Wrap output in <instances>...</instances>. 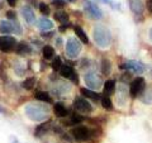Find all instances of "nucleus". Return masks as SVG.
<instances>
[{
  "instance_id": "nucleus-4",
  "label": "nucleus",
  "mask_w": 152,
  "mask_h": 143,
  "mask_svg": "<svg viewBox=\"0 0 152 143\" xmlns=\"http://www.w3.org/2000/svg\"><path fill=\"white\" fill-rule=\"evenodd\" d=\"M81 52V42L75 37H70L66 42V56L69 58H76Z\"/></svg>"
},
{
  "instance_id": "nucleus-44",
  "label": "nucleus",
  "mask_w": 152,
  "mask_h": 143,
  "mask_svg": "<svg viewBox=\"0 0 152 143\" xmlns=\"http://www.w3.org/2000/svg\"><path fill=\"white\" fill-rule=\"evenodd\" d=\"M66 1H69V3H75L76 0H66Z\"/></svg>"
},
{
  "instance_id": "nucleus-43",
  "label": "nucleus",
  "mask_w": 152,
  "mask_h": 143,
  "mask_svg": "<svg viewBox=\"0 0 152 143\" xmlns=\"http://www.w3.org/2000/svg\"><path fill=\"white\" fill-rule=\"evenodd\" d=\"M150 39H151V41H152V29H151V31H150Z\"/></svg>"
},
{
  "instance_id": "nucleus-19",
  "label": "nucleus",
  "mask_w": 152,
  "mask_h": 143,
  "mask_svg": "<svg viewBox=\"0 0 152 143\" xmlns=\"http://www.w3.org/2000/svg\"><path fill=\"white\" fill-rule=\"evenodd\" d=\"M53 113H55V115L58 118H65V117H67V114H69L67 108L65 107L64 103H56L53 107Z\"/></svg>"
},
{
  "instance_id": "nucleus-21",
  "label": "nucleus",
  "mask_w": 152,
  "mask_h": 143,
  "mask_svg": "<svg viewBox=\"0 0 152 143\" xmlns=\"http://www.w3.org/2000/svg\"><path fill=\"white\" fill-rule=\"evenodd\" d=\"M33 96H34V99L39 100V101H42V103H47V104H51L52 103L51 95L48 93H46V91H41V90H38V91L34 93Z\"/></svg>"
},
{
  "instance_id": "nucleus-7",
  "label": "nucleus",
  "mask_w": 152,
  "mask_h": 143,
  "mask_svg": "<svg viewBox=\"0 0 152 143\" xmlns=\"http://www.w3.org/2000/svg\"><path fill=\"white\" fill-rule=\"evenodd\" d=\"M84 80H85V84L86 86L91 90H98L103 86V79L100 75H98L96 72H93L90 71L86 75L84 76Z\"/></svg>"
},
{
  "instance_id": "nucleus-13",
  "label": "nucleus",
  "mask_w": 152,
  "mask_h": 143,
  "mask_svg": "<svg viewBox=\"0 0 152 143\" xmlns=\"http://www.w3.org/2000/svg\"><path fill=\"white\" fill-rule=\"evenodd\" d=\"M128 4H129V9L132 10V13L137 17H141L145 12V4L142 0H128Z\"/></svg>"
},
{
  "instance_id": "nucleus-5",
  "label": "nucleus",
  "mask_w": 152,
  "mask_h": 143,
  "mask_svg": "<svg viewBox=\"0 0 152 143\" xmlns=\"http://www.w3.org/2000/svg\"><path fill=\"white\" fill-rule=\"evenodd\" d=\"M71 136H72L74 139L77 141V142H86V141H89L90 138H91L93 133L88 127L76 125V127L72 128V131H71Z\"/></svg>"
},
{
  "instance_id": "nucleus-15",
  "label": "nucleus",
  "mask_w": 152,
  "mask_h": 143,
  "mask_svg": "<svg viewBox=\"0 0 152 143\" xmlns=\"http://www.w3.org/2000/svg\"><path fill=\"white\" fill-rule=\"evenodd\" d=\"M71 90V85L67 82H64V81H56L55 86H53V91L55 95H64V94H69Z\"/></svg>"
},
{
  "instance_id": "nucleus-10",
  "label": "nucleus",
  "mask_w": 152,
  "mask_h": 143,
  "mask_svg": "<svg viewBox=\"0 0 152 143\" xmlns=\"http://www.w3.org/2000/svg\"><path fill=\"white\" fill-rule=\"evenodd\" d=\"M74 109L79 114H89L93 112V105L86 99L84 98H76L74 100Z\"/></svg>"
},
{
  "instance_id": "nucleus-40",
  "label": "nucleus",
  "mask_w": 152,
  "mask_h": 143,
  "mask_svg": "<svg viewBox=\"0 0 152 143\" xmlns=\"http://www.w3.org/2000/svg\"><path fill=\"white\" fill-rule=\"evenodd\" d=\"M26 1L29 3L32 7H37L38 5V0H26Z\"/></svg>"
},
{
  "instance_id": "nucleus-12",
  "label": "nucleus",
  "mask_w": 152,
  "mask_h": 143,
  "mask_svg": "<svg viewBox=\"0 0 152 143\" xmlns=\"http://www.w3.org/2000/svg\"><path fill=\"white\" fill-rule=\"evenodd\" d=\"M58 72H60V75L62 76V77L71 80V82L72 84H76V85L79 84V76H77V74H76V71L71 67V66H69V65L62 66Z\"/></svg>"
},
{
  "instance_id": "nucleus-26",
  "label": "nucleus",
  "mask_w": 152,
  "mask_h": 143,
  "mask_svg": "<svg viewBox=\"0 0 152 143\" xmlns=\"http://www.w3.org/2000/svg\"><path fill=\"white\" fill-rule=\"evenodd\" d=\"M114 91H115V81L114 80H107L105 82H104V94L109 96V95H112Z\"/></svg>"
},
{
  "instance_id": "nucleus-18",
  "label": "nucleus",
  "mask_w": 152,
  "mask_h": 143,
  "mask_svg": "<svg viewBox=\"0 0 152 143\" xmlns=\"http://www.w3.org/2000/svg\"><path fill=\"white\" fill-rule=\"evenodd\" d=\"M84 120V117L83 115H80L79 113H72L71 115L66 119V122L64 123L65 125H69V127H71V125H77L79 123H81Z\"/></svg>"
},
{
  "instance_id": "nucleus-9",
  "label": "nucleus",
  "mask_w": 152,
  "mask_h": 143,
  "mask_svg": "<svg viewBox=\"0 0 152 143\" xmlns=\"http://www.w3.org/2000/svg\"><path fill=\"white\" fill-rule=\"evenodd\" d=\"M146 88V80L143 77H137L131 82L129 88V94L132 98H137L143 93V90Z\"/></svg>"
},
{
  "instance_id": "nucleus-42",
  "label": "nucleus",
  "mask_w": 152,
  "mask_h": 143,
  "mask_svg": "<svg viewBox=\"0 0 152 143\" xmlns=\"http://www.w3.org/2000/svg\"><path fill=\"white\" fill-rule=\"evenodd\" d=\"M131 79V75H124L123 76V80H129Z\"/></svg>"
},
{
  "instance_id": "nucleus-22",
  "label": "nucleus",
  "mask_w": 152,
  "mask_h": 143,
  "mask_svg": "<svg viewBox=\"0 0 152 143\" xmlns=\"http://www.w3.org/2000/svg\"><path fill=\"white\" fill-rule=\"evenodd\" d=\"M80 93L83 94V96L89 98V99H91V100H95V101L100 99V95H99L96 91H94V90H91V89L81 88V89H80Z\"/></svg>"
},
{
  "instance_id": "nucleus-39",
  "label": "nucleus",
  "mask_w": 152,
  "mask_h": 143,
  "mask_svg": "<svg viewBox=\"0 0 152 143\" xmlns=\"http://www.w3.org/2000/svg\"><path fill=\"white\" fill-rule=\"evenodd\" d=\"M7 3H8L10 7H15L17 3H18V0H7Z\"/></svg>"
},
{
  "instance_id": "nucleus-38",
  "label": "nucleus",
  "mask_w": 152,
  "mask_h": 143,
  "mask_svg": "<svg viewBox=\"0 0 152 143\" xmlns=\"http://www.w3.org/2000/svg\"><path fill=\"white\" fill-rule=\"evenodd\" d=\"M69 27H70V23H67V24H61V27L58 28V29H60V32H65Z\"/></svg>"
},
{
  "instance_id": "nucleus-35",
  "label": "nucleus",
  "mask_w": 152,
  "mask_h": 143,
  "mask_svg": "<svg viewBox=\"0 0 152 143\" xmlns=\"http://www.w3.org/2000/svg\"><path fill=\"white\" fill-rule=\"evenodd\" d=\"M52 4H53L55 7H64L65 4H66V1L65 0H52Z\"/></svg>"
},
{
  "instance_id": "nucleus-20",
  "label": "nucleus",
  "mask_w": 152,
  "mask_h": 143,
  "mask_svg": "<svg viewBox=\"0 0 152 143\" xmlns=\"http://www.w3.org/2000/svg\"><path fill=\"white\" fill-rule=\"evenodd\" d=\"M37 27L39 28L41 31H50L53 28V23H52L50 19H47L46 17L43 18H41V19H38V22H37Z\"/></svg>"
},
{
  "instance_id": "nucleus-11",
  "label": "nucleus",
  "mask_w": 152,
  "mask_h": 143,
  "mask_svg": "<svg viewBox=\"0 0 152 143\" xmlns=\"http://www.w3.org/2000/svg\"><path fill=\"white\" fill-rule=\"evenodd\" d=\"M121 69L127 70V71H132V72H136V74H142V72H145L146 66L142 62H140V61L128 60L121 65Z\"/></svg>"
},
{
  "instance_id": "nucleus-30",
  "label": "nucleus",
  "mask_w": 152,
  "mask_h": 143,
  "mask_svg": "<svg viewBox=\"0 0 152 143\" xmlns=\"http://www.w3.org/2000/svg\"><path fill=\"white\" fill-rule=\"evenodd\" d=\"M34 84H36V79L34 77H28L22 82V86L26 90H32L34 88Z\"/></svg>"
},
{
  "instance_id": "nucleus-29",
  "label": "nucleus",
  "mask_w": 152,
  "mask_h": 143,
  "mask_svg": "<svg viewBox=\"0 0 152 143\" xmlns=\"http://www.w3.org/2000/svg\"><path fill=\"white\" fill-rule=\"evenodd\" d=\"M100 101H102V107L104 109H107V110H112L113 109V104H112V100L109 96H107V95H104V96L100 98Z\"/></svg>"
},
{
  "instance_id": "nucleus-41",
  "label": "nucleus",
  "mask_w": 152,
  "mask_h": 143,
  "mask_svg": "<svg viewBox=\"0 0 152 143\" xmlns=\"http://www.w3.org/2000/svg\"><path fill=\"white\" fill-rule=\"evenodd\" d=\"M147 8H148V10L152 13V0H148V3H147Z\"/></svg>"
},
{
  "instance_id": "nucleus-3",
  "label": "nucleus",
  "mask_w": 152,
  "mask_h": 143,
  "mask_svg": "<svg viewBox=\"0 0 152 143\" xmlns=\"http://www.w3.org/2000/svg\"><path fill=\"white\" fill-rule=\"evenodd\" d=\"M0 33L4 36H8L10 33H15V34H22V27L17 20H0Z\"/></svg>"
},
{
  "instance_id": "nucleus-16",
  "label": "nucleus",
  "mask_w": 152,
  "mask_h": 143,
  "mask_svg": "<svg viewBox=\"0 0 152 143\" xmlns=\"http://www.w3.org/2000/svg\"><path fill=\"white\" fill-rule=\"evenodd\" d=\"M50 128H51V122H42L39 125H37L36 127V129H34V133H33V136H34L36 138H41V137H43L47 132L50 131Z\"/></svg>"
},
{
  "instance_id": "nucleus-25",
  "label": "nucleus",
  "mask_w": 152,
  "mask_h": 143,
  "mask_svg": "<svg viewBox=\"0 0 152 143\" xmlns=\"http://www.w3.org/2000/svg\"><path fill=\"white\" fill-rule=\"evenodd\" d=\"M74 31L76 33V36L79 37L80 42H83V43H85V45L89 43V37L86 36V33H85V31L81 27H80V26H75L74 27Z\"/></svg>"
},
{
  "instance_id": "nucleus-37",
  "label": "nucleus",
  "mask_w": 152,
  "mask_h": 143,
  "mask_svg": "<svg viewBox=\"0 0 152 143\" xmlns=\"http://www.w3.org/2000/svg\"><path fill=\"white\" fill-rule=\"evenodd\" d=\"M53 36V32H42V37L43 38H50V37H52Z\"/></svg>"
},
{
  "instance_id": "nucleus-28",
  "label": "nucleus",
  "mask_w": 152,
  "mask_h": 143,
  "mask_svg": "<svg viewBox=\"0 0 152 143\" xmlns=\"http://www.w3.org/2000/svg\"><path fill=\"white\" fill-rule=\"evenodd\" d=\"M42 55L46 60H51L53 58V55H55V48L50 45H46L43 46V48H42Z\"/></svg>"
},
{
  "instance_id": "nucleus-36",
  "label": "nucleus",
  "mask_w": 152,
  "mask_h": 143,
  "mask_svg": "<svg viewBox=\"0 0 152 143\" xmlns=\"http://www.w3.org/2000/svg\"><path fill=\"white\" fill-rule=\"evenodd\" d=\"M96 1H100V3H104V4H108V5H110L112 8H117L118 5L117 4H114L112 0H96Z\"/></svg>"
},
{
  "instance_id": "nucleus-27",
  "label": "nucleus",
  "mask_w": 152,
  "mask_h": 143,
  "mask_svg": "<svg viewBox=\"0 0 152 143\" xmlns=\"http://www.w3.org/2000/svg\"><path fill=\"white\" fill-rule=\"evenodd\" d=\"M100 71H102V74L103 75H109L112 72V63H110V61H109L108 58H102V62H100Z\"/></svg>"
},
{
  "instance_id": "nucleus-32",
  "label": "nucleus",
  "mask_w": 152,
  "mask_h": 143,
  "mask_svg": "<svg viewBox=\"0 0 152 143\" xmlns=\"http://www.w3.org/2000/svg\"><path fill=\"white\" fill-rule=\"evenodd\" d=\"M51 67L55 71H60L61 70V67H62V62H61L60 57H56V58H53V62H52Z\"/></svg>"
},
{
  "instance_id": "nucleus-24",
  "label": "nucleus",
  "mask_w": 152,
  "mask_h": 143,
  "mask_svg": "<svg viewBox=\"0 0 152 143\" xmlns=\"http://www.w3.org/2000/svg\"><path fill=\"white\" fill-rule=\"evenodd\" d=\"M53 18L56 19L57 22H60L61 24H67V23H69V19H70L69 14L66 13V12H64V10H57V12L53 14Z\"/></svg>"
},
{
  "instance_id": "nucleus-8",
  "label": "nucleus",
  "mask_w": 152,
  "mask_h": 143,
  "mask_svg": "<svg viewBox=\"0 0 152 143\" xmlns=\"http://www.w3.org/2000/svg\"><path fill=\"white\" fill-rule=\"evenodd\" d=\"M18 42L14 37L10 36H1L0 37V51L4 53H10L17 48Z\"/></svg>"
},
{
  "instance_id": "nucleus-1",
  "label": "nucleus",
  "mask_w": 152,
  "mask_h": 143,
  "mask_svg": "<svg viewBox=\"0 0 152 143\" xmlns=\"http://www.w3.org/2000/svg\"><path fill=\"white\" fill-rule=\"evenodd\" d=\"M24 113L32 122H46L50 117V108L46 104L29 103L24 107Z\"/></svg>"
},
{
  "instance_id": "nucleus-45",
  "label": "nucleus",
  "mask_w": 152,
  "mask_h": 143,
  "mask_svg": "<svg viewBox=\"0 0 152 143\" xmlns=\"http://www.w3.org/2000/svg\"><path fill=\"white\" fill-rule=\"evenodd\" d=\"M0 1H1V0H0Z\"/></svg>"
},
{
  "instance_id": "nucleus-33",
  "label": "nucleus",
  "mask_w": 152,
  "mask_h": 143,
  "mask_svg": "<svg viewBox=\"0 0 152 143\" xmlns=\"http://www.w3.org/2000/svg\"><path fill=\"white\" fill-rule=\"evenodd\" d=\"M141 99L143 100L146 104H151L152 103V89H150L148 91H146L145 96H141Z\"/></svg>"
},
{
  "instance_id": "nucleus-14",
  "label": "nucleus",
  "mask_w": 152,
  "mask_h": 143,
  "mask_svg": "<svg viewBox=\"0 0 152 143\" xmlns=\"http://www.w3.org/2000/svg\"><path fill=\"white\" fill-rule=\"evenodd\" d=\"M20 13L24 20L28 23V24H34L36 23V15H34V12L32 10V8L29 5H23L20 8Z\"/></svg>"
},
{
  "instance_id": "nucleus-23",
  "label": "nucleus",
  "mask_w": 152,
  "mask_h": 143,
  "mask_svg": "<svg viewBox=\"0 0 152 143\" xmlns=\"http://www.w3.org/2000/svg\"><path fill=\"white\" fill-rule=\"evenodd\" d=\"M117 90L119 91V93H117V100L121 103V105H123V104L126 103V99H127V88L123 84H121L117 88Z\"/></svg>"
},
{
  "instance_id": "nucleus-17",
  "label": "nucleus",
  "mask_w": 152,
  "mask_h": 143,
  "mask_svg": "<svg viewBox=\"0 0 152 143\" xmlns=\"http://www.w3.org/2000/svg\"><path fill=\"white\" fill-rule=\"evenodd\" d=\"M15 52L19 56H29L32 53V48H31L29 45L26 43V42H19L17 45Z\"/></svg>"
},
{
  "instance_id": "nucleus-31",
  "label": "nucleus",
  "mask_w": 152,
  "mask_h": 143,
  "mask_svg": "<svg viewBox=\"0 0 152 143\" xmlns=\"http://www.w3.org/2000/svg\"><path fill=\"white\" fill-rule=\"evenodd\" d=\"M38 8H39V12L43 14V15H50L51 13V9H50V5H47L46 3H39V5H38Z\"/></svg>"
},
{
  "instance_id": "nucleus-34",
  "label": "nucleus",
  "mask_w": 152,
  "mask_h": 143,
  "mask_svg": "<svg viewBox=\"0 0 152 143\" xmlns=\"http://www.w3.org/2000/svg\"><path fill=\"white\" fill-rule=\"evenodd\" d=\"M7 18L9 20H17V13L14 10H8L7 12Z\"/></svg>"
},
{
  "instance_id": "nucleus-2",
  "label": "nucleus",
  "mask_w": 152,
  "mask_h": 143,
  "mask_svg": "<svg viewBox=\"0 0 152 143\" xmlns=\"http://www.w3.org/2000/svg\"><path fill=\"white\" fill-rule=\"evenodd\" d=\"M93 38L95 45L100 48L105 50L112 45V33L107 27L102 24H96L93 29Z\"/></svg>"
},
{
  "instance_id": "nucleus-6",
  "label": "nucleus",
  "mask_w": 152,
  "mask_h": 143,
  "mask_svg": "<svg viewBox=\"0 0 152 143\" xmlns=\"http://www.w3.org/2000/svg\"><path fill=\"white\" fill-rule=\"evenodd\" d=\"M83 5H84L85 13H86L90 18L96 19V20L103 18V12H102V9L96 5V3L91 1V0H84Z\"/></svg>"
}]
</instances>
